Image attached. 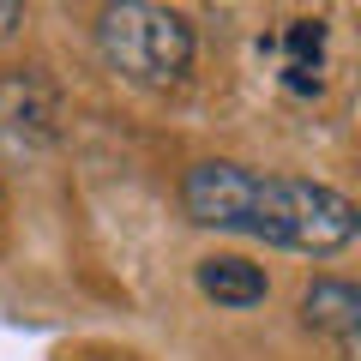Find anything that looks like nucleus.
Returning <instances> with one entry per match:
<instances>
[{
	"label": "nucleus",
	"instance_id": "obj_1",
	"mask_svg": "<svg viewBox=\"0 0 361 361\" xmlns=\"http://www.w3.org/2000/svg\"><path fill=\"white\" fill-rule=\"evenodd\" d=\"M180 205L199 229H241L295 253H337L355 241V205L337 187L295 175H253L241 163H199L180 180Z\"/></svg>",
	"mask_w": 361,
	"mask_h": 361
},
{
	"label": "nucleus",
	"instance_id": "obj_2",
	"mask_svg": "<svg viewBox=\"0 0 361 361\" xmlns=\"http://www.w3.org/2000/svg\"><path fill=\"white\" fill-rule=\"evenodd\" d=\"M97 49H103L109 73H121L127 85L169 90L187 78L193 66V25L175 6H151V0H127L109 6L97 18Z\"/></svg>",
	"mask_w": 361,
	"mask_h": 361
},
{
	"label": "nucleus",
	"instance_id": "obj_3",
	"mask_svg": "<svg viewBox=\"0 0 361 361\" xmlns=\"http://www.w3.org/2000/svg\"><path fill=\"white\" fill-rule=\"evenodd\" d=\"M301 319H307L313 331L337 337V343H355V331H361V289L343 283V277H319V283L301 295Z\"/></svg>",
	"mask_w": 361,
	"mask_h": 361
},
{
	"label": "nucleus",
	"instance_id": "obj_4",
	"mask_svg": "<svg viewBox=\"0 0 361 361\" xmlns=\"http://www.w3.org/2000/svg\"><path fill=\"white\" fill-rule=\"evenodd\" d=\"M199 289H205L217 307H253V301H265V271L253 265V259H235V253H211L199 259Z\"/></svg>",
	"mask_w": 361,
	"mask_h": 361
},
{
	"label": "nucleus",
	"instance_id": "obj_5",
	"mask_svg": "<svg viewBox=\"0 0 361 361\" xmlns=\"http://www.w3.org/2000/svg\"><path fill=\"white\" fill-rule=\"evenodd\" d=\"M283 42H289V66H319V54H325V25H319V18H295V25L283 30Z\"/></svg>",
	"mask_w": 361,
	"mask_h": 361
},
{
	"label": "nucleus",
	"instance_id": "obj_6",
	"mask_svg": "<svg viewBox=\"0 0 361 361\" xmlns=\"http://www.w3.org/2000/svg\"><path fill=\"white\" fill-rule=\"evenodd\" d=\"M283 85L295 90V97H319V90H325V78H319V66H289V73H283Z\"/></svg>",
	"mask_w": 361,
	"mask_h": 361
},
{
	"label": "nucleus",
	"instance_id": "obj_7",
	"mask_svg": "<svg viewBox=\"0 0 361 361\" xmlns=\"http://www.w3.org/2000/svg\"><path fill=\"white\" fill-rule=\"evenodd\" d=\"M18 25H25V6H6V0H0V42L13 37Z\"/></svg>",
	"mask_w": 361,
	"mask_h": 361
}]
</instances>
